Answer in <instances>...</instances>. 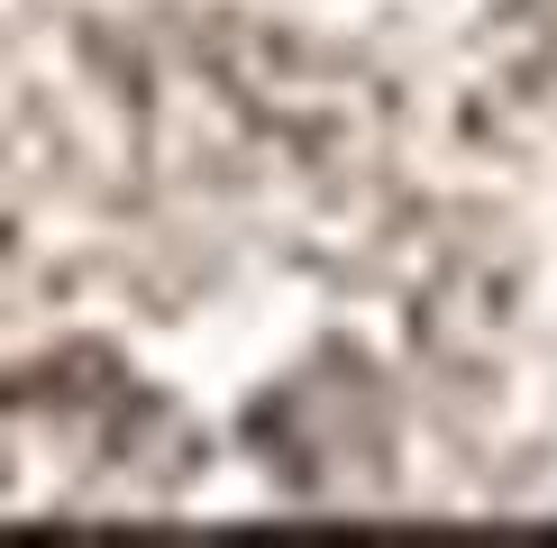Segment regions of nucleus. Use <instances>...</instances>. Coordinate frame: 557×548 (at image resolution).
I'll return each instance as SVG.
<instances>
[]
</instances>
